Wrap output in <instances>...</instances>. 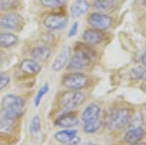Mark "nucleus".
I'll use <instances>...</instances> for the list:
<instances>
[{
  "instance_id": "obj_1",
  "label": "nucleus",
  "mask_w": 146,
  "mask_h": 145,
  "mask_svg": "<svg viewBox=\"0 0 146 145\" xmlns=\"http://www.w3.org/2000/svg\"><path fill=\"white\" fill-rule=\"evenodd\" d=\"M131 112L129 108L112 109L105 117V125L112 130H119L129 125Z\"/></svg>"
},
{
  "instance_id": "obj_2",
  "label": "nucleus",
  "mask_w": 146,
  "mask_h": 145,
  "mask_svg": "<svg viewBox=\"0 0 146 145\" xmlns=\"http://www.w3.org/2000/svg\"><path fill=\"white\" fill-rule=\"evenodd\" d=\"M1 107L2 110L18 119L25 111V100L20 95H7L2 99Z\"/></svg>"
},
{
  "instance_id": "obj_3",
  "label": "nucleus",
  "mask_w": 146,
  "mask_h": 145,
  "mask_svg": "<svg viewBox=\"0 0 146 145\" xmlns=\"http://www.w3.org/2000/svg\"><path fill=\"white\" fill-rule=\"evenodd\" d=\"M142 117L140 114L135 118L133 123H129V128L124 134V140L129 145H135L141 141L144 136V128L142 125Z\"/></svg>"
},
{
  "instance_id": "obj_4",
  "label": "nucleus",
  "mask_w": 146,
  "mask_h": 145,
  "mask_svg": "<svg viewBox=\"0 0 146 145\" xmlns=\"http://www.w3.org/2000/svg\"><path fill=\"white\" fill-rule=\"evenodd\" d=\"M86 99V95L80 91L64 93L60 99V106L64 110H73L81 105Z\"/></svg>"
},
{
  "instance_id": "obj_5",
  "label": "nucleus",
  "mask_w": 146,
  "mask_h": 145,
  "mask_svg": "<svg viewBox=\"0 0 146 145\" xmlns=\"http://www.w3.org/2000/svg\"><path fill=\"white\" fill-rule=\"evenodd\" d=\"M88 76L81 72H74L65 75L62 79V85L70 90L80 91L88 85Z\"/></svg>"
},
{
  "instance_id": "obj_6",
  "label": "nucleus",
  "mask_w": 146,
  "mask_h": 145,
  "mask_svg": "<svg viewBox=\"0 0 146 145\" xmlns=\"http://www.w3.org/2000/svg\"><path fill=\"white\" fill-rule=\"evenodd\" d=\"M78 132L72 128H64L55 134L56 141L63 145H78L81 141V137L78 136Z\"/></svg>"
},
{
  "instance_id": "obj_7",
  "label": "nucleus",
  "mask_w": 146,
  "mask_h": 145,
  "mask_svg": "<svg viewBox=\"0 0 146 145\" xmlns=\"http://www.w3.org/2000/svg\"><path fill=\"white\" fill-rule=\"evenodd\" d=\"M88 21L91 26H93L95 29L100 30V31L108 29L112 24V19L109 16L100 13L91 14Z\"/></svg>"
},
{
  "instance_id": "obj_8",
  "label": "nucleus",
  "mask_w": 146,
  "mask_h": 145,
  "mask_svg": "<svg viewBox=\"0 0 146 145\" xmlns=\"http://www.w3.org/2000/svg\"><path fill=\"white\" fill-rule=\"evenodd\" d=\"M44 25L49 30H60L66 26L67 18L63 15H49L44 19Z\"/></svg>"
},
{
  "instance_id": "obj_9",
  "label": "nucleus",
  "mask_w": 146,
  "mask_h": 145,
  "mask_svg": "<svg viewBox=\"0 0 146 145\" xmlns=\"http://www.w3.org/2000/svg\"><path fill=\"white\" fill-rule=\"evenodd\" d=\"M23 23V19L19 14L10 13L3 16L0 20V26L4 29L16 30Z\"/></svg>"
},
{
  "instance_id": "obj_10",
  "label": "nucleus",
  "mask_w": 146,
  "mask_h": 145,
  "mask_svg": "<svg viewBox=\"0 0 146 145\" xmlns=\"http://www.w3.org/2000/svg\"><path fill=\"white\" fill-rule=\"evenodd\" d=\"M17 118L4 110H0V134H10L16 127Z\"/></svg>"
},
{
  "instance_id": "obj_11",
  "label": "nucleus",
  "mask_w": 146,
  "mask_h": 145,
  "mask_svg": "<svg viewBox=\"0 0 146 145\" xmlns=\"http://www.w3.org/2000/svg\"><path fill=\"white\" fill-rule=\"evenodd\" d=\"M100 107L96 103H91L84 109L81 114V120L83 123L96 122L100 120Z\"/></svg>"
},
{
  "instance_id": "obj_12",
  "label": "nucleus",
  "mask_w": 146,
  "mask_h": 145,
  "mask_svg": "<svg viewBox=\"0 0 146 145\" xmlns=\"http://www.w3.org/2000/svg\"><path fill=\"white\" fill-rule=\"evenodd\" d=\"M70 55H71V49L70 47L65 46L64 48L58 53L56 58L54 60V64L52 65V68L54 71H60L70 60Z\"/></svg>"
},
{
  "instance_id": "obj_13",
  "label": "nucleus",
  "mask_w": 146,
  "mask_h": 145,
  "mask_svg": "<svg viewBox=\"0 0 146 145\" xmlns=\"http://www.w3.org/2000/svg\"><path fill=\"white\" fill-rule=\"evenodd\" d=\"M90 64V56L85 52H80L72 56L69 60V67L73 69H84Z\"/></svg>"
},
{
  "instance_id": "obj_14",
  "label": "nucleus",
  "mask_w": 146,
  "mask_h": 145,
  "mask_svg": "<svg viewBox=\"0 0 146 145\" xmlns=\"http://www.w3.org/2000/svg\"><path fill=\"white\" fill-rule=\"evenodd\" d=\"M79 124L78 117L74 114L66 113L60 116L56 121V126L63 128H71L73 127H76Z\"/></svg>"
},
{
  "instance_id": "obj_15",
  "label": "nucleus",
  "mask_w": 146,
  "mask_h": 145,
  "mask_svg": "<svg viewBox=\"0 0 146 145\" xmlns=\"http://www.w3.org/2000/svg\"><path fill=\"white\" fill-rule=\"evenodd\" d=\"M41 69L42 66L34 60H25L20 64L21 71L28 75H36L41 71Z\"/></svg>"
},
{
  "instance_id": "obj_16",
  "label": "nucleus",
  "mask_w": 146,
  "mask_h": 145,
  "mask_svg": "<svg viewBox=\"0 0 146 145\" xmlns=\"http://www.w3.org/2000/svg\"><path fill=\"white\" fill-rule=\"evenodd\" d=\"M84 40L91 45H98L104 39V36L100 30L98 29H87L83 34Z\"/></svg>"
},
{
  "instance_id": "obj_17",
  "label": "nucleus",
  "mask_w": 146,
  "mask_h": 145,
  "mask_svg": "<svg viewBox=\"0 0 146 145\" xmlns=\"http://www.w3.org/2000/svg\"><path fill=\"white\" fill-rule=\"evenodd\" d=\"M90 9V4L86 0H77L72 4L70 12L73 18H79L87 13Z\"/></svg>"
},
{
  "instance_id": "obj_18",
  "label": "nucleus",
  "mask_w": 146,
  "mask_h": 145,
  "mask_svg": "<svg viewBox=\"0 0 146 145\" xmlns=\"http://www.w3.org/2000/svg\"><path fill=\"white\" fill-rule=\"evenodd\" d=\"M51 55V50L47 46H38L31 51V56L37 62H44L49 58Z\"/></svg>"
},
{
  "instance_id": "obj_19",
  "label": "nucleus",
  "mask_w": 146,
  "mask_h": 145,
  "mask_svg": "<svg viewBox=\"0 0 146 145\" xmlns=\"http://www.w3.org/2000/svg\"><path fill=\"white\" fill-rule=\"evenodd\" d=\"M18 42V36L11 32H1L0 33V47L10 48Z\"/></svg>"
},
{
  "instance_id": "obj_20",
  "label": "nucleus",
  "mask_w": 146,
  "mask_h": 145,
  "mask_svg": "<svg viewBox=\"0 0 146 145\" xmlns=\"http://www.w3.org/2000/svg\"><path fill=\"white\" fill-rule=\"evenodd\" d=\"M117 0H94V5L100 11H108L114 8Z\"/></svg>"
},
{
  "instance_id": "obj_21",
  "label": "nucleus",
  "mask_w": 146,
  "mask_h": 145,
  "mask_svg": "<svg viewBox=\"0 0 146 145\" xmlns=\"http://www.w3.org/2000/svg\"><path fill=\"white\" fill-rule=\"evenodd\" d=\"M101 128V122L100 120L96 122H90V123H84L83 130L86 134H95Z\"/></svg>"
},
{
  "instance_id": "obj_22",
  "label": "nucleus",
  "mask_w": 146,
  "mask_h": 145,
  "mask_svg": "<svg viewBox=\"0 0 146 145\" xmlns=\"http://www.w3.org/2000/svg\"><path fill=\"white\" fill-rule=\"evenodd\" d=\"M133 79H145L146 80V66H140L133 68L131 71Z\"/></svg>"
},
{
  "instance_id": "obj_23",
  "label": "nucleus",
  "mask_w": 146,
  "mask_h": 145,
  "mask_svg": "<svg viewBox=\"0 0 146 145\" xmlns=\"http://www.w3.org/2000/svg\"><path fill=\"white\" fill-rule=\"evenodd\" d=\"M66 0H40L42 6L46 8H58L62 6Z\"/></svg>"
},
{
  "instance_id": "obj_24",
  "label": "nucleus",
  "mask_w": 146,
  "mask_h": 145,
  "mask_svg": "<svg viewBox=\"0 0 146 145\" xmlns=\"http://www.w3.org/2000/svg\"><path fill=\"white\" fill-rule=\"evenodd\" d=\"M40 130H41V120L39 116H35L30 123V132L34 135H37L40 132Z\"/></svg>"
},
{
  "instance_id": "obj_25",
  "label": "nucleus",
  "mask_w": 146,
  "mask_h": 145,
  "mask_svg": "<svg viewBox=\"0 0 146 145\" xmlns=\"http://www.w3.org/2000/svg\"><path fill=\"white\" fill-rule=\"evenodd\" d=\"M19 4V0H0V10L7 11L15 9Z\"/></svg>"
},
{
  "instance_id": "obj_26",
  "label": "nucleus",
  "mask_w": 146,
  "mask_h": 145,
  "mask_svg": "<svg viewBox=\"0 0 146 145\" xmlns=\"http://www.w3.org/2000/svg\"><path fill=\"white\" fill-rule=\"evenodd\" d=\"M48 92H49V85L48 84H45V85L38 91V93H36V97H35V99H34L35 106H38L40 104V102H41L42 99L44 97V95H45Z\"/></svg>"
},
{
  "instance_id": "obj_27",
  "label": "nucleus",
  "mask_w": 146,
  "mask_h": 145,
  "mask_svg": "<svg viewBox=\"0 0 146 145\" xmlns=\"http://www.w3.org/2000/svg\"><path fill=\"white\" fill-rule=\"evenodd\" d=\"M11 82V77L5 72H0V92L4 90Z\"/></svg>"
},
{
  "instance_id": "obj_28",
  "label": "nucleus",
  "mask_w": 146,
  "mask_h": 145,
  "mask_svg": "<svg viewBox=\"0 0 146 145\" xmlns=\"http://www.w3.org/2000/svg\"><path fill=\"white\" fill-rule=\"evenodd\" d=\"M78 27H79V23L77 22H75L74 23L72 24L71 28H70L69 32H68V37H74L75 35L77 34V31H78Z\"/></svg>"
},
{
  "instance_id": "obj_29",
  "label": "nucleus",
  "mask_w": 146,
  "mask_h": 145,
  "mask_svg": "<svg viewBox=\"0 0 146 145\" xmlns=\"http://www.w3.org/2000/svg\"><path fill=\"white\" fill-rule=\"evenodd\" d=\"M140 62H141V64H142V66H146V52L141 56Z\"/></svg>"
},
{
  "instance_id": "obj_30",
  "label": "nucleus",
  "mask_w": 146,
  "mask_h": 145,
  "mask_svg": "<svg viewBox=\"0 0 146 145\" xmlns=\"http://www.w3.org/2000/svg\"><path fill=\"white\" fill-rule=\"evenodd\" d=\"M83 145H98V144H96V143H93V142H88V143H85Z\"/></svg>"
},
{
  "instance_id": "obj_31",
  "label": "nucleus",
  "mask_w": 146,
  "mask_h": 145,
  "mask_svg": "<svg viewBox=\"0 0 146 145\" xmlns=\"http://www.w3.org/2000/svg\"><path fill=\"white\" fill-rule=\"evenodd\" d=\"M135 145H146L145 142H138V143H136Z\"/></svg>"
},
{
  "instance_id": "obj_32",
  "label": "nucleus",
  "mask_w": 146,
  "mask_h": 145,
  "mask_svg": "<svg viewBox=\"0 0 146 145\" xmlns=\"http://www.w3.org/2000/svg\"><path fill=\"white\" fill-rule=\"evenodd\" d=\"M0 145H1V144H0Z\"/></svg>"
}]
</instances>
